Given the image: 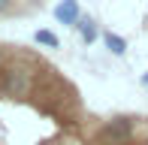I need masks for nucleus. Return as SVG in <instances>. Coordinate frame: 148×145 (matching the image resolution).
<instances>
[{
	"label": "nucleus",
	"instance_id": "nucleus-3",
	"mask_svg": "<svg viewBox=\"0 0 148 145\" xmlns=\"http://www.w3.org/2000/svg\"><path fill=\"white\" fill-rule=\"evenodd\" d=\"M55 18L60 24L76 27V24H79V3H76V0H60V3L55 6Z\"/></svg>",
	"mask_w": 148,
	"mask_h": 145
},
{
	"label": "nucleus",
	"instance_id": "nucleus-2",
	"mask_svg": "<svg viewBox=\"0 0 148 145\" xmlns=\"http://www.w3.org/2000/svg\"><path fill=\"white\" fill-rule=\"evenodd\" d=\"M133 130H136V121H133V118H109V121L100 127L97 139L103 145H130L133 142Z\"/></svg>",
	"mask_w": 148,
	"mask_h": 145
},
{
	"label": "nucleus",
	"instance_id": "nucleus-8",
	"mask_svg": "<svg viewBox=\"0 0 148 145\" xmlns=\"http://www.w3.org/2000/svg\"><path fill=\"white\" fill-rule=\"evenodd\" d=\"M142 85H148V72H145V76H142Z\"/></svg>",
	"mask_w": 148,
	"mask_h": 145
},
{
	"label": "nucleus",
	"instance_id": "nucleus-5",
	"mask_svg": "<svg viewBox=\"0 0 148 145\" xmlns=\"http://www.w3.org/2000/svg\"><path fill=\"white\" fill-rule=\"evenodd\" d=\"M79 34H82V39L85 42H94V39H97V24L91 21V18H79Z\"/></svg>",
	"mask_w": 148,
	"mask_h": 145
},
{
	"label": "nucleus",
	"instance_id": "nucleus-4",
	"mask_svg": "<svg viewBox=\"0 0 148 145\" xmlns=\"http://www.w3.org/2000/svg\"><path fill=\"white\" fill-rule=\"evenodd\" d=\"M103 42H106V49H109L112 55H124V51H127V39L118 36V34H112V30L103 34Z\"/></svg>",
	"mask_w": 148,
	"mask_h": 145
},
{
	"label": "nucleus",
	"instance_id": "nucleus-6",
	"mask_svg": "<svg viewBox=\"0 0 148 145\" xmlns=\"http://www.w3.org/2000/svg\"><path fill=\"white\" fill-rule=\"evenodd\" d=\"M33 39H36L39 45H45V49H58V45H60V39L51 34V30H36V34H33Z\"/></svg>",
	"mask_w": 148,
	"mask_h": 145
},
{
	"label": "nucleus",
	"instance_id": "nucleus-7",
	"mask_svg": "<svg viewBox=\"0 0 148 145\" xmlns=\"http://www.w3.org/2000/svg\"><path fill=\"white\" fill-rule=\"evenodd\" d=\"M9 3H12V0H0V12H6V9H9Z\"/></svg>",
	"mask_w": 148,
	"mask_h": 145
},
{
	"label": "nucleus",
	"instance_id": "nucleus-1",
	"mask_svg": "<svg viewBox=\"0 0 148 145\" xmlns=\"http://www.w3.org/2000/svg\"><path fill=\"white\" fill-rule=\"evenodd\" d=\"M30 57H24V64H6L3 70H0V91H3L6 97H27L33 91V72L27 67Z\"/></svg>",
	"mask_w": 148,
	"mask_h": 145
}]
</instances>
